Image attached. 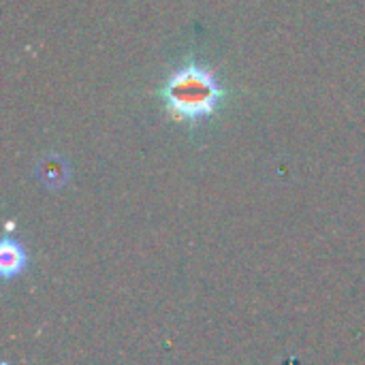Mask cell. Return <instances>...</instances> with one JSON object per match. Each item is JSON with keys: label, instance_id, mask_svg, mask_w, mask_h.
Returning <instances> with one entry per match:
<instances>
[{"label": "cell", "instance_id": "6da1fadb", "mask_svg": "<svg viewBox=\"0 0 365 365\" xmlns=\"http://www.w3.org/2000/svg\"><path fill=\"white\" fill-rule=\"evenodd\" d=\"M222 94L216 75L192 62L178 68L163 88L169 113L182 122H199L212 115Z\"/></svg>", "mask_w": 365, "mask_h": 365}, {"label": "cell", "instance_id": "7a4b0ae2", "mask_svg": "<svg viewBox=\"0 0 365 365\" xmlns=\"http://www.w3.org/2000/svg\"><path fill=\"white\" fill-rule=\"evenodd\" d=\"M24 263H26L24 250L15 242L4 240L2 246H0V272H2V276L4 278H11V276L19 274L21 267H24Z\"/></svg>", "mask_w": 365, "mask_h": 365}]
</instances>
